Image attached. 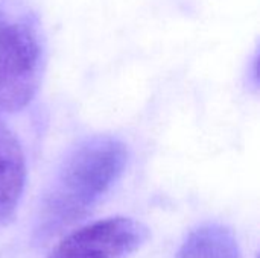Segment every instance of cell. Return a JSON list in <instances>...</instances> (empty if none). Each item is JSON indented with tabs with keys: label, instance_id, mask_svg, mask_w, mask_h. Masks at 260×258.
<instances>
[{
	"label": "cell",
	"instance_id": "obj_1",
	"mask_svg": "<svg viewBox=\"0 0 260 258\" xmlns=\"http://www.w3.org/2000/svg\"><path fill=\"white\" fill-rule=\"evenodd\" d=\"M126 164L128 148L114 135H90L70 148L43 196L37 240L46 242L85 217L119 181Z\"/></svg>",
	"mask_w": 260,
	"mask_h": 258
},
{
	"label": "cell",
	"instance_id": "obj_2",
	"mask_svg": "<svg viewBox=\"0 0 260 258\" xmlns=\"http://www.w3.org/2000/svg\"><path fill=\"white\" fill-rule=\"evenodd\" d=\"M44 64L38 14L24 0H0V113H18L34 100Z\"/></svg>",
	"mask_w": 260,
	"mask_h": 258
},
{
	"label": "cell",
	"instance_id": "obj_3",
	"mask_svg": "<svg viewBox=\"0 0 260 258\" xmlns=\"http://www.w3.org/2000/svg\"><path fill=\"white\" fill-rule=\"evenodd\" d=\"M148 237L143 224L129 217H110L76 230L47 258H128Z\"/></svg>",
	"mask_w": 260,
	"mask_h": 258
},
{
	"label": "cell",
	"instance_id": "obj_4",
	"mask_svg": "<svg viewBox=\"0 0 260 258\" xmlns=\"http://www.w3.org/2000/svg\"><path fill=\"white\" fill-rule=\"evenodd\" d=\"M26 160L15 134L0 119V224L9 220L23 196Z\"/></svg>",
	"mask_w": 260,
	"mask_h": 258
},
{
	"label": "cell",
	"instance_id": "obj_5",
	"mask_svg": "<svg viewBox=\"0 0 260 258\" xmlns=\"http://www.w3.org/2000/svg\"><path fill=\"white\" fill-rule=\"evenodd\" d=\"M177 258H239V246L227 227L204 225L190 233Z\"/></svg>",
	"mask_w": 260,
	"mask_h": 258
}]
</instances>
